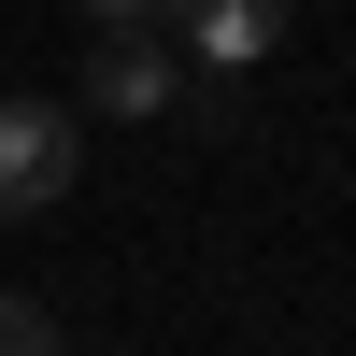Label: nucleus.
I'll return each instance as SVG.
<instances>
[{
    "label": "nucleus",
    "instance_id": "nucleus-1",
    "mask_svg": "<svg viewBox=\"0 0 356 356\" xmlns=\"http://www.w3.org/2000/svg\"><path fill=\"white\" fill-rule=\"evenodd\" d=\"M157 43L186 72H257L285 43V0H157Z\"/></svg>",
    "mask_w": 356,
    "mask_h": 356
},
{
    "label": "nucleus",
    "instance_id": "nucleus-2",
    "mask_svg": "<svg viewBox=\"0 0 356 356\" xmlns=\"http://www.w3.org/2000/svg\"><path fill=\"white\" fill-rule=\"evenodd\" d=\"M72 114L57 100H0V214H43V200H72Z\"/></svg>",
    "mask_w": 356,
    "mask_h": 356
},
{
    "label": "nucleus",
    "instance_id": "nucleus-3",
    "mask_svg": "<svg viewBox=\"0 0 356 356\" xmlns=\"http://www.w3.org/2000/svg\"><path fill=\"white\" fill-rule=\"evenodd\" d=\"M171 86H186V57L157 43V15H129V29L86 43V114H157Z\"/></svg>",
    "mask_w": 356,
    "mask_h": 356
},
{
    "label": "nucleus",
    "instance_id": "nucleus-4",
    "mask_svg": "<svg viewBox=\"0 0 356 356\" xmlns=\"http://www.w3.org/2000/svg\"><path fill=\"white\" fill-rule=\"evenodd\" d=\"M0 356H57V328H43V300H29V285H0Z\"/></svg>",
    "mask_w": 356,
    "mask_h": 356
},
{
    "label": "nucleus",
    "instance_id": "nucleus-5",
    "mask_svg": "<svg viewBox=\"0 0 356 356\" xmlns=\"http://www.w3.org/2000/svg\"><path fill=\"white\" fill-rule=\"evenodd\" d=\"M86 15H100V29H129V15H157V0H86Z\"/></svg>",
    "mask_w": 356,
    "mask_h": 356
}]
</instances>
